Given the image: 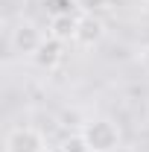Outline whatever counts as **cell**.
<instances>
[{
	"instance_id": "2",
	"label": "cell",
	"mask_w": 149,
	"mask_h": 152,
	"mask_svg": "<svg viewBox=\"0 0 149 152\" xmlns=\"http://www.w3.org/2000/svg\"><path fill=\"white\" fill-rule=\"evenodd\" d=\"M6 152H47V137L35 126H15L6 134Z\"/></svg>"
},
{
	"instance_id": "1",
	"label": "cell",
	"mask_w": 149,
	"mask_h": 152,
	"mask_svg": "<svg viewBox=\"0 0 149 152\" xmlns=\"http://www.w3.org/2000/svg\"><path fill=\"white\" fill-rule=\"evenodd\" d=\"M82 134H85L91 152H117L120 149V140H123L120 126L114 120H108V117H93V120H88L82 126Z\"/></svg>"
},
{
	"instance_id": "5",
	"label": "cell",
	"mask_w": 149,
	"mask_h": 152,
	"mask_svg": "<svg viewBox=\"0 0 149 152\" xmlns=\"http://www.w3.org/2000/svg\"><path fill=\"white\" fill-rule=\"evenodd\" d=\"M61 56H64V44L47 35V38H44V44L38 47V53L32 56V61H35L41 70H53V67H58Z\"/></svg>"
},
{
	"instance_id": "6",
	"label": "cell",
	"mask_w": 149,
	"mask_h": 152,
	"mask_svg": "<svg viewBox=\"0 0 149 152\" xmlns=\"http://www.w3.org/2000/svg\"><path fill=\"white\" fill-rule=\"evenodd\" d=\"M76 29H79V18L76 15H56V18H50L47 35L67 44V41H76Z\"/></svg>"
},
{
	"instance_id": "9",
	"label": "cell",
	"mask_w": 149,
	"mask_h": 152,
	"mask_svg": "<svg viewBox=\"0 0 149 152\" xmlns=\"http://www.w3.org/2000/svg\"><path fill=\"white\" fill-rule=\"evenodd\" d=\"M76 9H82V15H99L111 9V0H76Z\"/></svg>"
},
{
	"instance_id": "3",
	"label": "cell",
	"mask_w": 149,
	"mask_h": 152,
	"mask_svg": "<svg viewBox=\"0 0 149 152\" xmlns=\"http://www.w3.org/2000/svg\"><path fill=\"white\" fill-rule=\"evenodd\" d=\"M44 32L38 29L32 20H18L15 23V29H12V50L15 53H20V56H35L38 53V47L44 44Z\"/></svg>"
},
{
	"instance_id": "8",
	"label": "cell",
	"mask_w": 149,
	"mask_h": 152,
	"mask_svg": "<svg viewBox=\"0 0 149 152\" xmlns=\"http://www.w3.org/2000/svg\"><path fill=\"white\" fill-rule=\"evenodd\" d=\"M44 9L50 12V18H56V15H73L76 0H44Z\"/></svg>"
},
{
	"instance_id": "7",
	"label": "cell",
	"mask_w": 149,
	"mask_h": 152,
	"mask_svg": "<svg viewBox=\"0 0 149 152\" xmlns=\"http://www.w3.org/2000/svg\"><path fill=\"white\" fill-rule=\"evenodd\" d=\"M58 152H91V146H88V140H85L82 132H73V134H67V137L61 140Z\"/></svg>"
},
{
	"instance_id": "4",
	"label": "cell",
	"mask_w": 149,
	"mask_h": 152,
	"mask_svg": "<svg viewBox=\"0 0 149 152\" xmlns=\"http://www.w3.org/2000/svg\"><path fill=\"white\" fill-rule=\"evenodd\" d=\"M105 38V23L99 20V15H82L79 18V29H76V41L82 50H93L99 41Z\"/></svg>"
},
{
	"instance_id": "10",
	"label": "cell",
	"mask_w": 149,
	"mask_h": 152,
	"mask_svg": "<svg viewBox=\"0 0 149 152\" xmlns=\"http://www.w3.org/2000/svg\"><path fill=\"white\" fill-rule=\"evenodd\" d=\"M137 58H140V67H143V70L149 73V44L143 47V50H140V56H137Z\"/></svg>"
}]
</instances>
